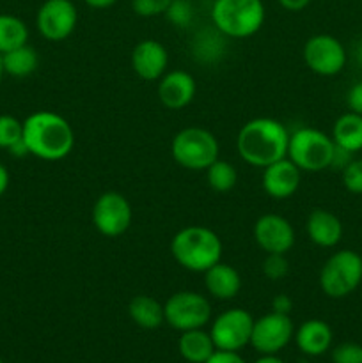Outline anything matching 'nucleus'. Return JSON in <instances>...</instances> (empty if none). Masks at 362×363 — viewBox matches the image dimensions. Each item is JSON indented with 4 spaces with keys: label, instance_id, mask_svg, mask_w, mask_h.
<instances>
[{
    "label": "nucleus",
    "instance_id": "1",
    "mask_svg": "<svg viewBox=\"0 0 362 363\" xmlns=\"http://www.w3.org/2000/svg\"><path fill=\"white\" fill-rule=\"evenodd\" d=\"M23 142L28 155L45 162H59L73 151L75 133L62 116L38 110L23 121Z\"/></svg>",
    "mask_w": 362,
    "mask_h": 363
},
{
    "label": "nucleus",
    "instance_id": "2",
    "mask_svg": "<svg viewBox=\"0 0 362 363\" xmlns=\"http://www.w3.org/2000/svg\"><path fill=\"white\" fill-rule=\"evenodd\" d=\"M290 133L283 123L270 117H258L238 131L236 147L241 160L252 167H265L287 156Z\"/></svg>",
    "mask_w": 362,
    "mask_h": 363
},
{
    "label": "nucleus",
    "instance_id": "3",
    "mask_svg": "<svg viewBox=\"0 0 362 363\" xmlns=\"http://www.w3.org/2000/svg\"><path fill=\"white\" fill-rule=\"evenodd\" d=\"M222 240L212 229L190 225L177 230L170 241V254L181 268L194 273L208 272L222 261Z\"/></svg>",
    "mask_w": 362,
    "mask_h": 363
},
{
    "label": "nucleus",
    "instance_id": "4",
    "mask_svg": "<svg viewBox=\"0 0 362 363\" xmlns=\"http://www.w3.org/2000/svg\"><path fill=\"white\" fill-rule=\"evenodd\" d=\"M265 18L263 0H215L212 6V21L224 38H251L263 27Z\"/></svg>",
    "mask_w": 362,
    "mask_h": 363
},
{
    "label": "nucleus",
    "instance_id": "5",
    "mask_svg": "<svg viewBox=\"0 0 362 363\" xmlns=\"http://www.w3.org/2000/svg\"><path fill=\"white\" fill-rule=\"evenodd\" d=\"M336 144L332 137L316 128H298L290 133L287 158L304 172H322L332 167Z\"/></svg>",
    "mask_w": 362,
    "mask_h": 363
},
{
    "label": "nucleus",
    "instance_id": "6",
    "mask_svg": "<svg viewBox=\"0 0 362 363\" xmlns=\"http://www.w3.org/2000/svg\"><path fill=\"white\" fill-rule=\"evenodd\" d=\"M174 162L187 170H206L219 160V142L212 131L190 126L177 131L170 145Z\"/></svg>",
    "mask_w": 362,
    "mask_h": 363
},
{
    "label": "nucleus",
    "instance_id": "7",
    "mask_svg": "<svg viewBox=\"0 0 362 363\" xmlns=\"http://www.w3.org/2000/svg\"><path fill=\"white\" fill-rule=\"evenodd\" d=\"M362 282V257L353 250H339L330 255L319 272V287L334 300L346 298Z\"/></svg>",
    "mask_w": 362,
    "mask_h": 363
},
{
    "label": "nucleus",
    "instance_id": "8",
    "mask_svg": "<svg viewBox=\"0 0 362 363\" xmlns=\"http://www.w3.org/2000/svg\"><path fill=\"white\" fill-rule=\"evenodd\" d=\"M165 323L177 332L204 328L212 318V305L202 294L194 291H180L174 293L163 303Z\"/></svg>",
    "mask_w": 362,
    "mask_h": 363
},
{
    "label": "nucleus",
    "instance_id": "9",
    "mask_svg": "<svg viewBox=\"0 0 362 363\" xmlns=\"http://www.w3.org/2000/svg\"><path fill=\"white\" fill-rule=\"evenodd\" d=\"M92 225L106 238H117L126 233L131 225V206L119 191H105L96 199L92 206Z\"/></svg>",
    "mask_w": 362,
    "mask_h": 363
},
{
    "label": "nucleus",
    "instance_id": "10",
    "mask_svg": "<svg viewBox=\"0 0 362 363\" xmlns=\"http://www.w3.org/2000/svg\"><path fill=\"white\" fill-rule=\"evenodd\" d=\"M304 62L319 77L339 74L346 66V50L343 43L330 34H316L304 45Z\"/></svg>",
    "mask_w": 362,
    "mask_h": 363
},
{
    "label": "nucleus",
    "instance_id": "11",
    "mask_svg": "<svg viewBox=\"0 0 362 363\" xmlns=\"http://www.w3.org/2000/svg\"><path fill=\"white\" fill-rule=\"evenodd\" d=\"M252 326H254V318L247 311L229 308L213 321L209 335L216 350L238 353L247 344H251Z\"/></svg>",
    "mask_w": 362,
    "mask_h": 363
},
{
    "label": "nucleus",
    "instance_id": "12",
    "mask_svg": "<svg viewBox=\"0 0 362 363\" xmlns=\"http://www.w3.org/2000/svg\"><path fill=\"white\" fill-rule=\"evenodd\" d=\"M77 21L78 11L71 0H45L35 16V27L43 38L59 43L73 34Z\"/></svg>",
    "mask_w": 362,
    "mask_h": 363
},
{
    "label": "nucleus",
    "instance_id": "13",
    "mask_svg": "<svg viewBox=\"0 0 362 363\" xmlns=\"http://www.w3.org/2000/svg\"><path fill=\"white\" fill-rule=\"evenodd\" d=\"M295 335V326L290 315L270 312L263 318L254 319L251 344L258 353L275 354L290 344Z\"/></svg>",
    "mask_w": 362,
    "mask_h": 363
},
{
    "label": "nucleus",
    "instance_id": "14",
    "mask_svg": "<svg viewBox=\"0 0 362 363\" xmlns=\"http://www.w3.org/2000/svg\"><path fill=\"white\" fill-rule=\"evenodd\" d=\"M254 240L265 254H286L295 245V229L284 216H259L254 225Z\"/></svg>",
    "mask_w": 362,
    "mask_h": 363
},
{
    "label": "nucleus",
    "instance_id": "15",
    "mask_svg": "<svg viewBox=\"0 0 362 363\" xmlns=\"http://www.w3.org/2000/svg\"><path fill=\"white\" fill-rule=\"evenodd\" d=\"M300 172L302 170L286 156L263 169V190L277 201L293 197L300 186Z\"/></svg>",
    "mask_w": 362,
    "mask_h": 363
},
{
    "label": "nucleus",
    "instance_id": "16",
    "mask_svg": "<svg viewBox=\"0 0 362 363\" xmlns=\"http://www.w3.org/2000/svg\"><path fill=\"white\" fill-rule=\"evenodd\" d=\"M169 64V53L160 41L144 39L137 43L131 52V67L135 74L146 82L160 80L165 74Z\"/></svg>",
    "mask_w": 362,
    "mask_h": 363
},
{
    "label": "nucleus",
    "instance_id": "17",
    "mask_svg": "<svg viewBox=\"0 0 362 363\" xmlns=\"http://www.w3.org/2000/svg\"><path fill=\"white\" fill-rule=\"evenodd\" d=\"M197 85L194 77L187 71H169L160 78L158 84V98L163 106L169 110H181L190 105L195 98Z\"/></svg>",
    "mask_w": 362,
    "mask_h": 363
},
{
    "label": "nucleus",
    "instance_id": "18",
    "mask_svg": "<svg viewBox=\"0 0 362 363\" xmlns=\"http://www.w3.org/2000/svg\"><path fill=\"white\" fill-rule=\"evenodd\" d=\"M305 230L309 240L322 248H334L343 238V223L339 216L322 208H316L309 213Z\"/></svg>",
    "mask_w": 362,
    "mask_h": 363
},
{
    "label": "nucleus",
    "instance_id": "19",
    "mask_svg": "<svg viewBox=\"0 0 362 363\" xmlns=\"http://www.w3.org/2000/svg\"><path fill=\"white\" fill-rule=\"evenodd\" d=\"M332 330L322 319H309L302 323L300 328L295 333L298 350L307 357H319L327 353L332 346Z\"/></svg>",
    "mask_w": 362,
    "mask_h": 363
},
{
    "label": "nucleus",
    "instance_id": "20",
    "mask_svg": "<svg viewBox=\"0 0 362 363\" xmlns=\"http://www.w3.org/2000/svg\"><path fill=\"white\" fill-rule=\"evenodd\" d=\"M204 286L216 300H233L241 289V277L238 269L220 261L204 272Z\"/></svg>",
    "mask_w": 362,
    "mask_h": 363
},
{
    "label": "nucleus",
    "instance_id": "21",
    "mask_svg": "<svg viewBox=\"0 0 362 363\" xmlns=\"http://www.w3.org/2000/svg\"><path fill=\"white\" fill-rule=\"evenodd\" d=\"M330 137L337 147L350 155L362 151V116L348 110L346 113L337 117Z\"/></svg>",
    "mask_w": 362,
    "mask_h": 363
},
{
    "label": "nucleus",
    "instance_id": "22",
    "mask_svg": "<svg viewBox=\"0 0 362 363\" xmlns=\"http://www.w3.org/2000/svg\"><path fill=\"white\" fill-rule=\"evenodd\" d=\"M177 350L188 363H204L216 351L212 335L202 328L181 332Z\"/></svg>",
    "mask_w": 362,
    "mask_h": 363
},
{
    "label": "nucleus",
    "instance_id": "23",
    "mask_svg": "<svg viewBox=\"0 0 362 363\" xmlns=\"http://www.w3.org/2000/svg\"><path fill=\"white\" fill-rule=\"evenodd\" d=\"M131 321L144 330H156L165 323L163 305L148 294H138L128 305Z\"/></svg>",
    "mask_w": 362,
    "mask_h": 363
},
{
    "label": "nucleus",
    "instance_id": "24",
    "mask_svg": "<svg viewBox=\"0 0 362 363\" xmlns=\"http://www.w3.org/2000/svg\"><path fill=\"white\" fill-rule=\"evenodd\" d=\"M39 57L32 46L23 45L2 55L4 73L14 78H25L38 69Z\"/></svg>",
    "mask_w": 362,
    "mask_h": 363
},
{
    "label": "nucleus",
    "instance_id": "25",
    "mask_svg": "<svg viewBox=\"0 0 362 363\" xmlns=\"http://www.w3.org/2000/svg\"><path fill=\"white\" fill-rule=\"evenodd\" d=\"M28 28L23 20L13 14H0V55L27 45Z\"/></svg>",
    "mask_w": 362,
    "mask_h": 363
},
{
    "label": "nucleus",
    "instance_id": "26",
    "mask_svg": "<svg viewBox=\"0 0 362 363\" xmlns=\"http://www.w3.org/2000/svg\"><path fill=\"white\" fill-rule=\"evenodd\" d=\"M206 179H208L212 190L219 191V194H226V191H231L236 186L238 172L233 163L226 162V160H215L206 169Z\"/></svg>",
    "mask_w": 362,
    "mask_h": 363
},
{
    "label": "nucleus",
    "instance_id": "27",
    "mask_svg": "<svg viewBox=\"0 0 362 363\" xmlns=\"http://www.w3.org/2000/svg\"><path fill=\"white\" fill-rule=\"evenodd\" d=\"M21 138H23V121H18L14 116L2 113L0 116V149L9 151Z\"/></svg>",
    "mask_w": 362,
    "mask_h": 363
},
{
    "label": "nucleus",
    "instance_id": "28",
    "mask_svg": "<svg viewBox=\"0 0 362 363\" xmlns=\"http://www.w3.org/2000/svg\"><path fill=\"white\" fill-rule=\"evenodd\" d=\"M165 16L176 27H188L194 20V6L190 0H172L169 9L165 11Z\"/></svg>",
    "mask_w": 362,
    "mask_h": 363
},
{
    "label": "nucleus",
    "instance_id": "29",
    "mask_svg": "<svg viewBox=\"0 0 362 363\" xmlns=\"http://www.w3.org/2000/svg\"><path fill=\"white\" fill-rule=\"evenodd\" d=\"M343 186L353 195H362V158L350 160L343 169Z\"/></svg>",
    "mask_w": 362,
    "mask_h": 363
},
{
    "label": "nucleus",
    "instance_id": "30",
    "mask_svg": "<svg viewBox=\"0 0 362 363\" xmlns=\"http://www.w3.org/2000/svg\"><path fill=\"white\" fill-rule=\"evenodd\" d=\"M263 275L270 280H280L287 275L290 272V264H287L284 254H266L265 261L261 264Z\"/></svg>",
    "mask_w": 362,
    "mask_h": 363
},
{
    "label": "nucleus",
    "instance_id": "31",
    "mask_svg": "<svg viewBox=\"0 0 362 363\" xmlns=\"http://www.w3.org/2000/svg\"><path fill=\"white\" fill-rule=\"evenodd\" d=\"M172 0H131V9L142 18H153L165 14Z\"/></svg>",
    "mask_w": 362,
    "mask_h": 363
},
{
    "label": "nucleus",
    "instance_id": "32",
    "mask_svg": "<svg viewBox=\"0 0 362 363\" xmlns=\"http://www.w3.org/2000/svg\"><path fill=\"white\" fill-rule=\"evenodd\" d=\"M334 363H362V346L357 342H343L334 347Z\"/></svg>",
    "mask_w": 362,
    "mask_h": 363
},
{
    "label": "nucleus",
    "instance_id": "33",
    "mask_svg": "<svg viewBox=\"0 0 362 363\" xmlns=\"http://www.w3.org/2000/svg\"><path fill=\"white\" fill-rule=\"evenodd\" d=\"M346 105L350 112L362 116V80L350 87V91L346 94Z\"/></svg>",
    "mask_w": 362,
    "mask_h": 363
},
{
    "label": "nucleus",
    "instance_id": "34",
    "mask_svg": "<svg viewBox=\"0 0 362 363\" xmlns=\"http://www.w3.org/2000/svg\"><path fill=\"white\" fill-rule=\"evenodd\" d=\"M204 363H245V360L240 357V354L234 353V351L216 350Z\"/></svg>",
    "mask_w": 362,
    "mask_h": 363
},
{
    "label": "nucleus",
    "instance_id": "35",
    "mask_svg": "<svg viewBox=\"0 0 362 363\" xmlns=\"http://www.w3.org/2000/svg\"><path fill=\"white\" fill-rule=\"evenodd\" d=\"M272 308L273 312L290 315L291 308H293V300H291L287 294H277V296L272 300Z\"/></svg>",
    "mask_w": 362,
    "mask_h": 363
},
{
    "label": "nucleus",
    "instance_id": "36",
    "mask_svg": "<svg viewBox=\"0 0 362 363\" xmlns=\"http://www.w3.org/2000/svg\"><path fill=\"white\" fill-rule=\"evenodd\" d=\"M280 4V7H284L286 11L291 13H298V11H304L312 0H277Z\"/></svg>",
    "mask_w": 362,
    "mask_h": 363
},
{
    "label": "nucleus",
    "instance_id": "37",
    "mask_svg": "<svg viewBox=\"0 0 362 363\" xmlns=\"http://www.w3.org/2000/svg\"><path fill=\"white\" fill-rule=\"evenodd\" d=\"M9 172H7V169L4 167V163L0 162V197H2L4 194L7 191V188H9Z\"/></svg>",
    "mask_w": 362,
    "mask_h": 363
},
{
    "label": "nucleus",
    "instance_id": "38",
    "mask_svg": "<svg viewBox=\"0 0 362 363\" xmlns=\"http://www.w3.org/2000/svg\"><path fill=\"white\" fill-rule=\"evenodd\" d=\"M91 9H109L112 7L117 0H84Z\"/></svg>",
    "mask_w": 362,
    "mask_h": 363
},
{
    "label": "nucleus",
    "instance_id": "39",
    "mask_svg": "<svg viewBox=\"0 0 362 363\" xmlns=\"http://www.w3.org/2000/svg\"><path fill=\"white\" fill-rule=\"evenodd\" d=\"M254 363H284L280 358H277L275 354H263V358L256 360Z\"/></svg>",
    "mask_w": 362,
    "mask_h": 363
},
{
    "label": "nucleus",
    "instance_id": "40",
    "mask_svg": "<svg viewBox=\"0 0 362 363\" xmlns=\"http://www.w3.org/2000/svg\"><path fill=\"white\" fill-rule=\"evenodd\" d=\"M2 74H4V66H2V55H0V80H2Z\"/></svg>",
    "mask_w": 362,
    "mask_h": 363
},
{
    "label": "nucleus",
    "instance_id": "41",
    "mask_svg": "<svg viewBox=\"0 0 362 363\" xmlns=\"http://www.w3.org/2000/svg\"><path fill=\"white\" fill-rule=\"evenodd\" d=\"M0 363H4V362H2V358H0Z\"/></svg>",
    "mask_w": 362,
    "mask_h": 363
}]
</instances>
